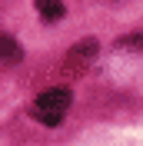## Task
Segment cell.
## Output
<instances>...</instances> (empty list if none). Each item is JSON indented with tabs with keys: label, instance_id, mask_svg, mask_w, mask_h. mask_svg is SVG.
Wrapping results in <instances>:
<instances>
[{
	"label": "cell",
	"instance_id": "cell-1",
	"mask_svg": "<svg viewBox=\"0 0 143 146\" xmlns=\"http://www.w3.org/2000/svg\"><path fill=\"white\" fill-rule=\"evenodd\" d=\"M70 100H73V96H70L67 86H50V90H43V93L33 100L30 113H33V119H40L43 126H57V123L67 116Z\"/></svg>",
	"mask_w": 143,
	"mask_h": 146
},
{
	"label": "cell",
	"instance_id": "cell-2",
	"mask_svg": "<svg viewBox=\"0 0 143 146\" xmlns=\"http://www.w3.org/2000/svg\"><path fill=\"white\" fill-rule=\"evenodd\" d=\"M93 56H97V40H83V43H77L70 50V56L63 60V70H67V73H80Z\"/></svg>",
	"mask_w": 143,
	"mask_h": 146
},
{
	"label": "cell",
	"instance_id": "cell-3",
	"mask_svg": "<svg viewBox=\"0 0 143 146\" xmlns=\"http://www.w3.org/2000/svg\"><path fill=\"white\" fill-rule=\"evenodd\" d=\"M20 60V46L13 36H0V63H17Z\"/></svg>",
	"mask_w": 143,
	"mask_h": 146
},
{
	"label": "cell",
	"instance_id": "cell-4",
	"mask_svg": "<svg viewBox=\"0 0 143 146\" xmlns=\"http://www.w3.org/2000/svg\"><path fill=\"white\" fill-rule=\"evenodd\" d=\"M37 10H40V17H43V20H60V17H63V3H50V0H40Z\"/></svg>",
	"mask_w": 143,
	"mask_h": 146
}]
</instances>
